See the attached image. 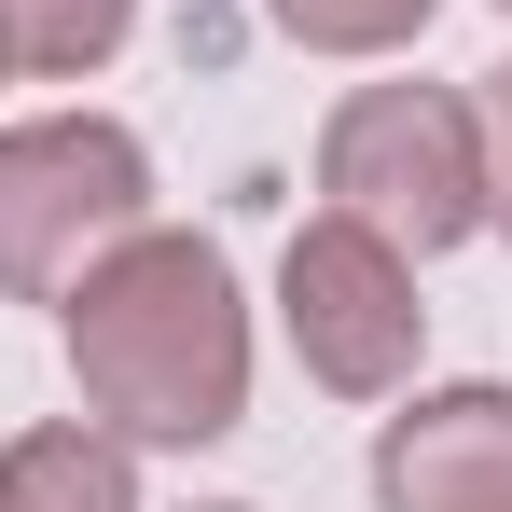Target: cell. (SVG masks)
I'll return each mask as SVG.
<instances>
[{
    "label": "cell",
    "mask_w": 512,
    "mask_h": 512,
    "mask_svg": "<svg viewBox=\"0 0 512 512\" xmlns=\"http://www.w3.org/2000/svg\"><path fill=\"white\" fill-rule=\"evenodd\" d=\"M139 222H153L139 125H111V111H28V125H0V305H56Z\"/></svg>",
    "instance_id": "3"
},
{
    "label": "cell",
    "mask_w": 512,
    "mask_h": 512,
    "mask_svg": "<svg viewBox=\"0 0 512 512\" xmlns=\"http://www.w3.org/2000/svg\"><path fill=\"white\" fill-rule=\"evenodd\" d=\"M0 84H14V42H0Z\"/></svg>",
    "instance_id": "11"
},
{
    "label": "cell",
    "mask_w": 512,
    "mask_h": 512,
    "mask_svg": "<svg viewBox=\"0 0 512 512\" xmlns=\"http://www.w3.org/2000/svg\"><path fill=\"white\" fill-rule=\"evenodd\" d=\"M125 28H139V0H0V42L28 84H97L125 56Z\"/></svg>",
    "instance_id": "7"
},
{
    "label": "cell",
    "mask_w": 512,
    "mask_h": 512,
    "mask_svg": "<svg viewBox=\"0 0 512 512\" xmlns=\"http://www.w3.org/2000/svg\"><path fill=\"white\" fill-rule=\"evenodd\" d=\"M194 512H250V499H194Z\"/></svg>",
    "instance_id": "10"
},
{
    "label": "cell",
    "mask_w": 512,
    "mask_h": 512,
    "mask_svg": "<svg viewBox=\"0 0 512 512\" xmlns=\"http://www.w3.org/2000/svg\"><path fill=\"white\" fill-rule=\"evenodd\" d=\"M485 222L512 236V56L485 70Z\"/></svg>",
    "instance_id": "9"
},
{
    "label": "cell",
    "mask_w": 512,
    "mask_h": 512,
    "mask_svg": "<svg viewBox=\"0 0 512 512\" xmlns=\"http://www.w3.org/2000/svg\"><path fill=\"white\" fill-rule=\"evenodd\" d=\"M0 512H139V443L97 416H42L0 443Z\"/></svg>",
    "instance_id": "6"
},
{
    "label": "cell",
    "mask_w": 512,
    "mask_h": 512,
    "mask_svg": "<svg viewBox=\"0 0 512 512\" xmlns=\"http://www.w3.org/2000/svg\"><path fill=\"white\" fill-rule=\"evenodd\" d=\"M319 208L374 222L402 263L485 236V97L457 84H346L319 125Z\"/></svg>",
    "instance_id": "2"
},
{
    "label": "cell",
    "mask_w": 512,
    "mask_h": 512,
    "mask_svg": "<svg viewBox=\"0 0 512 512\" xmlns=\"http://www.w3.org/2000/svg\"><path fill=\"white\" fill-rule=\"evenodd\" d=\"M429 14L443 0H263V28L305 56H402V42H429Z\"/></svg>",
    "instance_id": "8"
},
{
    "label": "cell",
    "mask_w": 512,
    "mask_h": 512,
    "mask_svg": "<svg viewBox=\"0 0 512 512\" xmlns=\"http://www.w3.org/2000/svg\"><path fill=\"white\" fill-rule=\"evenodd\" d=\"M374 512H512V374L402 388L374 429Z\"/></svg>",
    "instance_id": "5"
},
{
    "label": "cell",
    "mask_w": 512,
    "mask_h": 512,
    "mask_svg": "<svg viewBox=\"0 0 512 512\" xmlns=\"http://www.w3.org/2000/svg\"><path fill=\"white\" fill-rule=\"evenodd\" d=\"M499 14H512V0H499Z\"/></svg>",
    "instance_id": "12"
},
{
    "label": "cell",
    "mask_w": 512,
    "mask_h": 512,
    "mask_svg": "<svg viewBox=\"0 0 512 512\" xmlns=\"http://www.w3.org/2000/svg\"><path fill=\"white\" fill-rule=\"evenodd\" d=\"M56 333H70L84 416L139 457H194L250 429V291H236V250L194 222L111 236L56 291Z\"/></svg>",
    "instance_id": "1"
},
{
    "label": "cell",
    "mask_w": 512,
    "mask_h": 512,
    "mask_svg": "<svg viewBox=\"0 0 512 512\" xmlns=\"http://www.w3.org/2000/svg\"><path fill=\"white\" fill-rule=\"evenodd\" d=\"M277 333L305 360V388L333 402H402L429 360V305H416V263L388 250L374 222L319 208L291 250H277Z\"/></svg>",
    "instance_id": "4"
}]
</instances>
